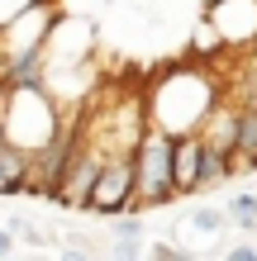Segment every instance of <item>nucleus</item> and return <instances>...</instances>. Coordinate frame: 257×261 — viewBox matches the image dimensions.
<instances>
[{
  "label": "nucleus",
  "instance_id": "nucleus-1",
  "mask_svg": "<svg viewBox=\"0 0 257 261\" xmlns=\"http://www.w3.org/2000/svg\"><path fill=\"white\" fill-rule=\"evenodd\" d=\"M215 100H219V86L209 81L205 71H172V76H162L157 90H148L143 114H148V124L167 128L176 138V133L200 128V119H205V110Z\"/></svg>",
  "mask_w": 257,
  "mask_h": 261
},
{
  "label": "nucleus",
  "instance_id": "nucleus-2",
  "mask_svg": "<svg viewBox=\"0 0 257 261\" xmlns=\"http://www.w3.org/2000/svg\"><path fill=\"white\" fill-rule=\"evenodd\" d=\"M0 114H5V138L14 147L34 152L53 138L57 119H62V110H57V100L48 95V86H10L0 90Z\"/></svg>",
  "mask_w": 257,
  "mask_h": 261
},
{
  "label": "nucleus",
  "instance_id": "nucleus-3",
  "mask_svg": "<svg viewBox=\"0 0 257 261\" xmlns=\"http://www.w3.org/2000/svg\"><path fill=\"white\" fill-rule=\"evenodd\" d=\"M176 199L172 186V133L148 124L133 143V209L148 214V209H162Z\"/></svg>",
  "mask_w": 257,
  "mask_h": 261
},
{
  "label": "nucleus",
  "instance_id": "nucleus-4",
  "mask_svg": "<svg viewBox=\"0 0 257 261\" xmlns=\"http://www.w3.org/2000/svg\"><path fill=\"white\" fill-rule=\"evenodd\" d=\"M90 214L100 219H114V214H129L133 209V152H110L90 186V199H86Z\"/></svg>",
  "mask_w": 257,
  "mask_h": 261
},
{
  "label": "nucleus",
  "instance_id": "nucleus-5",
  "mask_svg": "<svg viewBox=\"0 0 257 261\" xmlns=\"http://www.w3.org/2000/svg\"><path fill=\"white\" fill-rule=\"evenodd\" d=\"M209 24L224 48L257 43V0H209Z\"/></svg>",
  "mask_w": 257,
  "mask_h": 261
},
{
  "label": "nucleus",
  "instance_id": "nucleus-6",
  "mask_svg": "<svg viewBox=\"0 0 257 261\" xmlns=\"http://www.w3.org/2000/svg\"><path fill=\"white\" fill-rule=\"evenodd\" d=\"M200 133H176L172 138V186H176V199L181 195H195V166H200Z\"/></svg>",
  "mask_w": 257,
  "mask_h": 261
},
{
  "label": "nucleus",
  "instance_id": "nucleus-7",
  "mask_svg": "<svg viewBox=\"0 0 257 261\" xmlns=\"http://www.w3.org/2000/svg\"><path fill=\"white\" fill-rule=\"evenodd\" d=\"M24 171H29V152L5 143L0 147V195H24Z\"/></svg>",
  "mask_w": 257,
  "mask_h": 261
},
{
  "label": "nucleus",
  "instance_id": "nucleus-8",
  "mask_svg": "<svg viewBox=\"0 0 257 261\" xmlns=\"http://www.w3.org/2000/svg\"><path fill=\"white\" fill-rule=\"evenodd\" d=\"M229 180V152H219V147H205L200 152V166H195V195L200 190H215Z\"/></svg>",
  "mask_w": 257,
  "mask_h": 261
},
{
  "label": "nucleus",
  "instance_id": "nucleus-9",
  "mask_svg": "<svg viewBox=\"0 0 257 261\" xmlns=\"http://www.w3.org/2000/svg\"><path fill=\"white\" fill-rule=\"evenodd\" d=\"M233 228H243V233H257V190H238L229 204H224Z\"/></svg>",
  "mask_w": 257,
  "mask_h": 261
},
{
  "label": "nucleus",
  "instance_id": "nucleus-10",
  "mask_svg": "<svg viewBox=\"0 0 257 261\" xmlns=\"http://www.w3.org/2000/svg\"><path fill=\"white\" fill-rule=\"evenodd\" d=\"M186 228L191 233H224V228H229V214L224 209H195Z\"/></svg>",
  "mask_w": 257,
  "mask_h": 261
},
{
  "label": "nucleus",
  "instance_id": "nucleus-11",
  "mask_svg": "<svg viewBox=\"0 0 257 261\" xmlns=\"http://www.w3.org/2000/svg\"><path fill=\"white\" fill-rule=\"evenodd\" d=\"M148 256H157V261H181L186 252H181V247H172V242H153V247H148Z\"/></svg>",
  "mask_w": 257,
  "mask_h": 261
},
{
  "label": "nucleus",
  "instance_id": "nucleus-12",
  "mask_svg": "<svg viewBox=\"0 0 257 261\" xmlns=\"http://www.w3.org/2000/svg\"><path fill=\"white\" fill-rule=\"evenodd\" d=\"M195 48H224L219 43V34H215V24L205 19V29H195Z\"/></svg>",
  "mask_w": 257,
  "mask_h": 261
},
{
  "label": "nucleus",
  "instance_id": "nucleus-13",
  "mask_svg": "<svg viewBox=\"0 0 257 261\" xmlns=\"http://www.w3.org/2000/svg\"><path fill=\"white\" fill-rule=\"evenodd\" d=\"M224 256L229 261H257V247L252 242H233V247H224Z\"/></svg>",
  "mask_w": 257,
  "mask_h": 261
},
{
  "label": "nucleus",
  "instance_id": "nucleus-14",
  "mask_svg": "<svg viewBox=\"0 0 257 261\" xmlns=\"http://www.w3.org/2000/svg\"><path fill=\"white\" fill-rule=\"evenodd\" d=\"M0 256H14V233L0 223Z\"/></svg>",
  "mask_w": 257,
  "mask_h": 261
}]
</instances>
